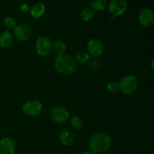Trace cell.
I'll list each match as a JSON object with an SVG mask.
<instances>
[{
    "label": "cell",
    "instance_id": "obj_1",
    "mask_svg": "<svg viewBox=\"0 0 154 154\" xmlns=\"http://www.w3.org/2000/svg\"><path fill=\"white\" fill-rule=\"evenodd\" d=\"M89 144L93 153H100L107 151L110 148L111 140L109 135L107 134L98 132L90 138Z\"/></svg>",
    "mask_w": 154,
    "mask_h": 154
},
{
    "label": "cell",
    "instance_id": "obj_2",
    "mask_svg": "<svg viewBox=\"0 0 154 154\" xmlns=\"http://www.w3.org/2000/svg\"><path fill=\"white\" fill-rule=\"evenodd\" d=\"M56 69L60 73L64 75H70L76 70V61L72 57L67 54L58 55L54 61Z\"/></svg>",
    "mask_w": 154,
    "mask_h": 154
},
{
    "label": "cell",
    "instance_id": "obj_3",
    "mask_svg": "<svg viewBox=\"0 0 154 154\" xmlns=\"http://www.w3.org/2000/svg\"><path fill=\"white\" fill-rule=\"evenodd\" d=\"M138 81L135 76H126L120 81L119 88L125 94H130L135 92L138 88Z\"/></svg>",
    "mask_w": 154,
    "mask_h": 154
},
{
    "label": "cell",
    "instance_id": "obj_4",
    "mask_svg": "<svg viewBox=\"0 0 154 154\" xmlns=\"http://www.w3.org/2000/svg\"><path fill=\"white\" fill-rule=\"evenodd\" d=\"M52 42L46 36H42L38 38L35 44L36 52L38 55L45 57L48 56L52 51Z\"/></svg>",
    "mask_w": 154,
    "mask_h": 154
},
{
    "label": "cell",
    "instance_id": "obj_5",
    "mask_svg": "<svg viewBox=\"0 0 154 154\" xmlns=\"http://www.w3.org/2000/svg\"><path fill=\"white\" fill-rule=\"evenodd\" d=\"M23 111L25 114L28 116H38L42 113V105L38 101L30 100L26 102L22 108Z\"/></svg>",
    "mask_w": 154,
    "mask_h": 154
},
{
    "label": "cell",
    "instance_id": "obj_6",
    "mask_svg": "<svg viewBox=\"0 0 154 154\" xmlns=\"http://www.w3.org/2000/svg\"><path fill=\"white\" fill-rule=\"evenodd\" d=\"M108 10L114 17L120 16L127 10L126 0H111L108 5Z\"/></svg>",
    "mask_w": 154,
    "mask_h": 154
},
{
    "label": "cell",
    "instance_id": "obj_7",
    "mask_svg": "<svg viewBox=\"0 0 154 154\" xmlns=\"http://www.w3.org/2000/svg\"><path fill=\"white\" fill-rule=\"evenodd\" d=\"M51 117L57 123H64L69 119V113L63 107H55L51 111Z\"/></svg>",
    "mask_w": 154,
    "mask_h": 154
},
{
    "label": "cell",
    "instance_id": "obj_8",
    "mask_svg": "<svg viewBox=\"0 0 154 154\" xmlns=\"http://www.w3.org/2000/svg\"><path fill=\"white\" fill-rule=\"evenodd\" d=\"M88 53L91 57H99L104 51V45L102 41L98 38L90 39L87 44Z\"/></svg>",
    "mask_w": 154,
    "mask_h": 154
},
{
    "label": "cell",
    "instance_id": "obj_9",
    "mask_svg": "<svg viewBox=\"0 0 154 154\" xmlns=\"http://www.w3.org/2000/svg\"><path fill=\"white\" fill-rule=\"evenodd\" d=\"M14 35L17 40L20 42H25L31 37V29L29 26L25 24L16 26V27L14 29Z\"/></svg>",
    "mask_w": 154,
    "mask_h": 154
},
{
    "label": "cell",
    "instance_id": "obj_10",
    "mask_svg": "<svg viewBox=\"0 0 154 154\" xmlns=\"http://www.w3.org/2000/svg\"><path fill=\"white\" fill-rule=\"evenodd\" d=\"M139 22L142 26L149 27L154 23V13L150 8H144L139 14Z\"/></svg>",
    "mask_w": 154,
    "mask_h": 154
},
{
    "label": "cell",
    "instance_id": "obj_11",
    "mask_svg": "<svg viewBox=\"0 0 154 154\" xmlns=\"http://www.w3.org/2000/svg\"><path fill=\"white\" fill-rule=\"evenodd\" d=\"M15 147V143L11 138H5L0 140V154H14Z\"/></svg>",
    "mask_w": 154,
    "mask_h": 154
},
{
    "label": "cell",
    "instance_id": "obj_12",
    "mask_svg": "<svg viewBox=\"0 0 154 154\" xmlns=\"http://www.w3.org/2000/svg\"><path fill=\"white\" fill-rule=\"evenodd\" d=\"M14 36L10 32L5 31L0 35V47L2 48H8L12 45Z\"/></svg>",
    "mask_w": 154,
    "mask_h": 154
},
{
    "label": "cell",
    "instance_id": "obj_13",
    "mask_svg": "<svg viewBox=\"0 0 154 154\" xmlns=\"http://www.w3.org/2000/svg\"><path fill=\"white\" fill-rule=\"evenodd\" d=\"M59 140L63 145L69 146L73 143L74 136L72 132L68 130H64L60 132L59 135Z\"/></svg>",
    "mask_w": 154,
    "mask_h": 154
},
{
    "label": "cell",
    "instance_id": "obj_14",
    "mask_svg": "<svg viewBox=\"0 0 154 154\" xmlns=\"http://www.w3.org/2000/svg\"><path fill=\"white\" fill-rule=\"evenodd\" d=\"M46 11V7L43 3H37L32 8H30V13L34 18H40L45 14Z\"/></svg>",
    "mask_w": 154,
    "mask_h": 154
},
{
    "label": "cell",
    "instance_id": "obj_15",
    "mask_svg": "<svg viewBox=\"0 0 154 154\" xmlns=\"http://www.w3.org/2000/svg\"><path fill=\"white\" fill-rule=\"evenodd\" d=\"M53 49L54 52L58 55L64 54L66 51V45L63 40H57L54 42L53 45Z\"/></svg>",
    "mask_w": 154,
    "mask_h": 154
},
{
    "label": "cell",
    "instance_id": "obj_16",
    "mask_svg": "<svg viewBox=\"0 0 154 154\" xmlns=\"http://www.w3.org/2000/svg\"><path fill=\"white\" fill-rule=\"evenodd\" d=\"M90 4L92 9L100 11L105 9L107 4V0H90Z\"/></svg>",
    "mask_w": 154,
    "mask_h": 154
},
{
    "label": "cell",
    "instance_id": "obj_17",
    "mask_svg": "<svg viewBox=\"0 0 154 154\" xmlns=\"http://www.w3.org/2000/svg\"><path fill=\"white\" fill-rule=\"evenodd\" d=\"M93 17H94V12H93V9L90 8H86L81 13V19L86 22L91 20Z\"/></svg>",
    "mask_w": 154,
    "mask_h": 154
},
{
    "label": "cell",
    "instance_id": "obj_18",
    "mask_svg": "<svg viewBox=\"0 0 154 154\" xmlns=\"http://www.w3.org/2000/svg\"><path fill=\"white\" fill-rule=\"evenodd\" d=\"M75 60L77 62L81 64L87 63L90 60V55L85 51H79L75 55Z\"/></svg>",
    "mask_w": 154,
    "mask_h": 154
},
{
    "label": "cell",
    "instance_id": "obj_19",
    "mask_svg": "<svg viewBox=\"0 0 154 154\" xmlns=\"http://www.w3.org/2000/svg\"><path fill=\"white\" fill-rule=\"evenodd\" d=\"M71 125L75 129H81L84 126V120L81 117L74 116L71 119Z\"/></svg>",
    "mask_w": 154,
    "mask_h": 154
},
{
    "label": "cell",
    "instance_id": "obj_20",
    "mask_svg": "<svg viewBox=\"0 0 154 154\" xmlns=\"http://www.w3.org/2000/svg\"><path fill=\"white\" fill-rule=\"evenodd\" d=\"M3 23H4L5 26L9 29H14L16 27V21L14 18L11 17H7L5 18Z\"/></svg>",
    "mask_w": 154,
    "mask_h": 154
},
{
    "label": "cell",
    "instance_id": "obj_21",
    "mask_svg": "<svg viewBox=\"0 0 154 154\" xmlns=\"http://www.w3.org/2000/svg\"><path fill=\"white\" fill-rule=\"evenodd\" d=\"M107 89L110 93H116L117 92H118V90H120L119 84H117V82H114V81L108 83V85H107Z\"/></svg>",
    "mask_w": 154,
    "mask_h": 154
},
{
    "label": "cell",
    "instance_id": "obj_22",
    "mask_svg": "<svg viewBox=\"0 0 154 154\" xmlns=\"http://www.w3.org/2000/svg\"><path fill=\"white\" fill-rule=\"evenodd\" d=\"M20 10L23 12H27L30 10V8L27 4H23L20 5Z\"/></svg>",
    "mask_w": 154,
    "mask_h": 154
},
{
    "label": "cell",
    "instance_id": "obj_23",
    "mask_svg": "<svg viewBox=\"0 0 154 154\" xmlns=\"http://www.w3.org/2000/svg\"><path fill=\"white\" fill-rule=\"evenodd\" d=\"M80 154H94V153H93V152H90V151H84Z\"/></svg>",
    "mask_w": 154,
    "mask_h": 154
}]
</instances>
